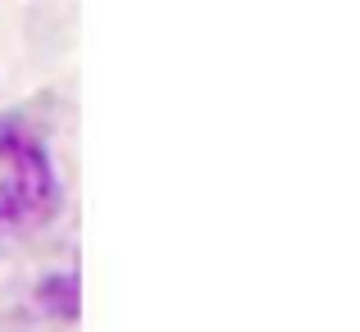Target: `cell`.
Wrapping results in <instances>:
<instances>
[{
  "mask_svg": "<svg viewBox=\"0 0 360 332\" xmlns=\"http://www.w3.org/2000/svg\"><path fill=\"white\" fill-rule=\"evenodd\" d=\"M0 155H5V164H9L0 214H5V219H32V214H41L46 205H51L55 178H51L46 155L37 150V141L18 137V132H5V137H0Z\"/></svg>",
  "mask_w": 360,
  "mask_h": 332,
  "instance_id": "1",
  "label": "cell"
},
{
  "mask_svg": "<svg viewBox=\"0 0 360 332\" xmlns=\"http://www.w3.org/2000/svg\"><path fill=\"white\" fill-rule=\"evenodd\" d=\"M41 305L51 310V314H60V319H73L78 314V278H46L41 282Z\"/></svg>",
  "mask_w": 360,
  "mask_h": 332,
  "instance_id": "2",
  "label": "cell"
}]
</instances>
